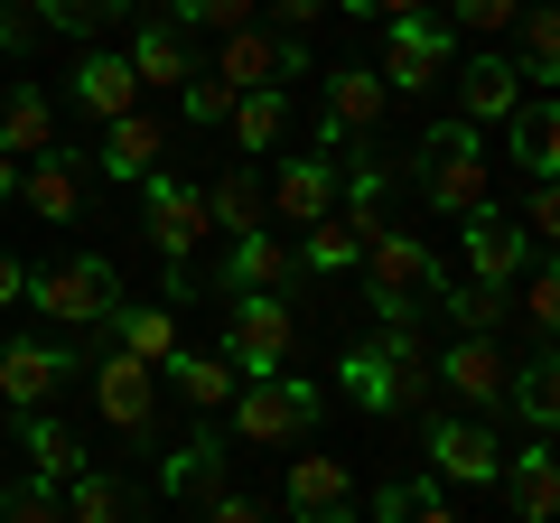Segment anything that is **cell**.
Returning <instances> with one entry per match:
<instances>
[{
    "mask_svg": "<svg viewBox=\"0 0 560 523\" xmlns=\"http://www.w3.org/2000/svg\"><path fill=\"white\" fill-rule=\"evenodd\" d=\"M514 224H523V243H551V234H560V197H551V178H533V197H523Z\"/></svg>",
    "mask_w": 560,
    "mask_h": 523,
    "instance_id": "cell-45",
    "label": "cell"
},
{
    "mask_svg": "<svg viewBox=\"0 0 560 523\" xmlns=\"http://www.w3.org/2000/svg\"><path fill=\"white\" fill-rule=\"evenodd\" d=\"M440 309L458 318V337H495V327H504V290H477V281H467V290H440Z\"/></svg>",
    "mask_w": 560,
    "mask_h": 523,
    "instance_id": "cell-39",
    "label": "cell"
},
{
    "mask_svg": "<svg viewBox=\"0 0 560 523\" xmlns=\"http://www.w3.org/2000/svg\"><path fill=\"white\" fill-rule=\"evenodd\" d=\"M504 393L523 403V421H533V430H551V421H560V364H551V356L514 364V383H504Z\"/></svg>",
    "mask_w": 560,
    "mask_h": 523,
    "instance_id": "cell-35",
    "label": "cell"
},
{
    "mask_svg": "<svg viewBox=\"0 0 560 523\" xmlns=\"http://www.w3.org/2000/svg\"><path fill=\"white\" fill-rule=\"evenodd\" d=\"M160 150H168L160 121H150V113H121L113 141H103V168H113V178H150V168H160Z\"/></svg>",
    "mask_w": 560,
    "mask_h": 523,
    "instance_id": "cell-28",
    "label": "cell"
},
{
    "mask_svg": "<svg viewBox=\"0 0 560 523\" xmlns=\"http://www.w3.org/2000/svg\"><path fill=\"white\" fill-rule=\"evenodd\" d=\"M280 131H290V84H253V94H234V141L243 150H271Z\"/></svg>",
    "mask_w": 560,
    "mask_h": 523,
    "instance_id": "cell-30",
    "label": "cell"
},
{
    "mask_svg": "<svg viewBox=\"0 0 560 523\" xmlns=\"http://www.w3.org/2000/svg\"><path fill=\"white\" fill-rule=\"evenodd\" d=\"M308 523H355V504H337V514H308Z\"/></svg>",
    "mask_w": 560,
    "mask_h": 523,
    "instance_id": "cell-51",
    "label": "cell"
},
{
    "mask_svg": "<svg viewBox=\"0 0 560 523\" xmlns=\"http://www.w3.org/2000/svg\"><path fill=\"white\" fill-rule=\"evenodd\" d=\"M308 421H318V383H300V374H253V383H234V430H243L253 449L300 440Z\"/></svg>",
    "mask_w": 560,
    "mask_h": 523,
    "instance_id": "cell-6",
    "label": "cell"
},
{
    "mask_svg": "<svg viewBox=\"0 0 560 523\" xmlns=\"http://www.w3.org/2000/svg\"><path fill=\"white\" fill-rule=\"evenodd\" d=\"M20 197H28V216H47V224H75L84 178H75L66 160H28V168H20Z\"/></svg>",
    "mask_w": 560,
    "mask_h": 523,
    "instance_id": "cell-26",
    "label": "cell"
},
{
    "mask_svg": "<svg viewBox=\"0 0 560 523\" xmlns=\"http://www.w3.org/2000/svg\"><path fill=\"white\" fill-rule=\"evenodd\" d=\"M355 262H364V243H355V224H346V216L308 224V271H355Z\"/></svg>",
    "mask_w": 560,
    "mask_h": 523,
    "instance_id": "cell-38",
    "label": "cell"
},
{
    "mask_svg": "<svg viewBox=\"0 0 560 523\" xmlns=\"http://www.w3.org/2000/svg\"><path fill=\"white\" fill-rule=\"evenodd\" d=\"M448 84H458V121H467V131H495V121H514V103H523V75L504 57L448 66Z\"/></svg>",
    "mask_w": 560,
    "mask_h": 523,
    "instance_id": "cell-12",
    "label": "cell"
},
{
    "mask_svg": "<svg viewBox=\"0 0 560 523\" xmlns=\"http://www.w3.org/2000/svg\"><path fill=\"white\" fill-rule=\"evenodd\" d=\"M197 197H206V216H215L224 234H261V216H271V197H261L253 168H224V178H215V187H197Z\"/></svg>",
    "mask_w": 560,
    "mask_h": 523,
    "instance_id": "cell-24",
    "label": "cell"
},
{
    "mask_svg": "<svg viewBox=\"0 0 560 523\" xmlns=\"http://www.w3.org/2000/svg\"><path fill=\"white\" fill-rule=\"evenodd\" d=\"M383 103H393V94H383L374 66H346V75H327V121H318V141H327V150H346V131H374Z\"/></svg>",
    "mask_w": 560,
    "mask_h": 523,
    "instance_id": "cell-15",
    "label": "cell"
},
{
    "mask_svg": "<svg viewBox=\"0 0 560 523\" xmlns=\"http://www.w3.org/2000/svg\"><path fill=\"white\" fill-rule=\"evenodd\" d=\"M374 523H458V514H448V496H440L430 477H401V486H383Z\"/></svg>",
    "mask_w": 560,
    "mask_h": 523,
    "instance_id": "cell-37",
    "label": "cell"
},
{
    "mask_svg": "<svg viewBox=\"0 0 560 523\" xmlns=\"http://www.w3.org/2000/svg\"><path fill=\"white\" fill-rule=\"evenodd\" d=\"M430 374H440L448 393H458V403L495 411V403H504V383H514V364H504V346H495V337H458L440 364H430Z\"/></svg>",
    "mask_w": 560,
    "mask_h": 523,
    "instance_id": "cell-13",
    "label": "cell"
},
{
    "mask_svg": "<svg viewBox=\"0 0 560 523\" xmlns=\"http://www.w3.org/2000/svg\"><path fill=\"white\" fill-rule=\"evenodd\" d=\"M523 84H551L560 75V10L551 0H523V66H514Z\"/></svg>",
    "mask_w": 560,
    "mask_h": 523,
    "instance_id": "cell-31",
    "label": "cell"
},
{
    "mask_svg": "<svg viewBox=\"0 0 560 523\" xmlns=\"http://www.w3.org/2000/svg\"><path fill=\"white\" fill-rule=\"evenodd\" d=\"M206 523H271V504H253V496H215V504H206Z\"/></svg>",
    "mask_w": 560,
    "mask_h": 523,
    "instance_id": "cell-48",
    "label": "cell"
},
{
    "mask_svg": "<svg viewBox=\"0 0 560 523\" xmlns=\"http://www.w3.org/2000/svg\"><path fill=\"white\" fill-rule=\"evenodd\" d=\"M150 234H160L168 262H187V253H197V234H206V197L187 178H160V168H150Z\"/></svg>",
    "mask_w": 560,
    "mask_h": 523,
    "instance_id": "cell-17",
    "label": "cell"
},
{
    "mask_svg": "<svg viewBox=\"0 0 560 523\" xmlns=\"http://www.w3.org/2000/svg\"><path fill=\"white\" fill-rule=\"evenodd\" d=\"M20 290H28V271H20V262H10V253H0V309L20 300Z\"/></svg>",
    "mask_w": 560,
    "mask_h": 523,
    "instance_id": "cell-49",
    "label": "cell"
},
{
    "mask_svg": "<svg viewBox=\"0 0 560 523\" xmlns=\"http://www.w3.org/2000/svg\"><path fill=\"white\" fill-rule=\"evenodd\" d=\"M121 66H131L140 84H187V75H197V47H187L168 20H150V28H131V57H121Z\"/></svg>",
    "mask_w": 560,
    "mask_h": 523,
    "instance_id": "cell-20",
    "label": "cell"
},
{
    "mask_svg": "<svg viewBox=\"0 0 560 523\" xmlns=\"http://www.w3.org/2000/svg\"><path fill=\"white\" fill-rule=\"evenodd\" d=\"M523 262H533L523 224L504 216V206H477V216H467V281H477V290H514Z\"/></svg>",
    "mask_w": 560,
    "mask_h": 523,
    "instance_id": "cell-10",
    "label": "cell"
},
{
    "mask_svg": "<svg viewBox=\"0 0 560 523\" xmlns=\"http://www.w3.org/2000/svg\"><path fill=\"white\" fill-rule=\"evenodd\" d=\"M430 467H440L448 486H495V477H504L486 421H430Z\"/></svg>",
    "mask_w": 560,
    "mask_h": 523,
    "instance_id": "cell-14",
    "label": "cell"
},
{
    "mask_svg": "<svg viewBox=\"0 0 560 523\" xmlns=\"http://www.w3.org/2000/svg\"><path fill=\"white\" fill-rule=\"evenodd\" d=\"M0 150L10 160H57V103L38 84H10L0 94Z\"/></svg>",
    "mask_w": 560,
    "mask_h": 523,
    "instance_id": "cell-16",
    "label": "cell"
},
{
    "mask_svg": "<svg viewBox=\"0 0 560 523\" xmlns=\"http://www.w3.org/2000/svg\"><path fill=\"white\" fill-rule=\"evenodd\" d=\"M94 403L113 430H131V440H150V421H160V364L140 356H103L94 364Z\"/></svg>",
    "mask_w": 560,
    "mask_h": 523,
    "instance_id": "cell-9",
    "label": "cell"
},
{
    "mask_svg": "<svg viewBox=\"0 0 560 523\" xmlns=\"http://www.w3.org/2000/svg\"><path fill=\"white\" fill-rule=\"evenodd\" d=\"M337 504H355V496H346V467L337 458H300V467H290V514H337Z\"/></svg>",
    "mask_w": 560,
    "mask_h": 523,
    "instance_id": "cell-33",
    "label": "cell"
},
{
    "mask_svg": "<svg viewBox=\"0 0 560 523\" xmlns=\"http://www.w3.org/2000/svg\"><path fill=\"white\" fill-rule=\"evenodd\" d=\"M411 178H420V197H430V216H458L467 224L477 206H495V168H486V150H477L467 121H440V131L420 141Z\"/></svg>",
    "mask_w": 560,
    "mask_h": 523,
    "instance_id": "cell-1",
    "label": "cell"
},
{
    "mask_svg": "<svg viewBox=\"0 0 560 523\" xmlns=\"http://www.w3.org/2000/svg\"><path fill=\"white\" fill-rule=\"evenodd\" d=\"M300 38H280V28H234V38H215V57H206V75H224L234 94H253V84H290L300 75Z\"/></svg>",
    "mask_w": 560,
    "mask_h": 523,
    "instance_id": "cell-8",
    "label": "cell"
},
{
    "mask_svg": "<svg viewBox=\"0 0 560 523\" xmlns=\"http://www.w3.org/2000/svg\"><path fill=\"white\" fill-rule=\"evenodd\" d=\"M168 496L215 504V496H224V449H215V440H187L178 458H168Z\"/></svg>",
    "mask_w": 560,
    "mask_h": 523,
    "instance_id": "cell-34",
    "label": "cell"
},
{
    "mask_svg": "<svg viewBox=\"0 0 560 523\" xmlns=\"http://www.w3.org/2000/svg\"><path fill=\"white\" fill-rule=\"evenodd\" d=\"M514 20H523V0H448V28H467V38H504Z\"/></svg>",
    "mask_w": 560,
    "mask_h": 523,
    "instance_id": "cell-41",
    "label": "cell"
},
{
    "mask_svg": "<svg viewBox=\"0 0 560 523\" xmlns=\"http://www.w3.org/2000/svg\"><path fill=\"white\" fill-rule=\"evenodd\" d=\"M290 337H300V327H290L280 290H243L234 318H224V346H215V356L234 364L243 383H253V374H280V364H290Z\"/></svg>",
    "mask_w": 560,
    "mask_h": 523,
    "instance_id": "cell-5",
    "label": "cell"
},
{
    "mask_svg": "<svg viewBox=\"0 0 560 523\" xmlns=\"http://www.w3.org/2000/svg\"><path fill=\"white\" fill-rule=\"evenodd\" d=\"M224 281L234 290H290V253L271 234H234V262H224Z\"/></svg>",
    "mask_w": 560,
    "mask_h": 523,
    "instance_id": "cell-32",
    "label": "cell"
},
{
    "mask_svg": "<svg viewBox=\"0 0 560 523\" xmlns=\"http://www.w3.org/2000/svg\"><path fill=\"white\" fill-rule=\"evenodd\" d=\"M0 523H66V504H57V486H10L0 496Z\"/></svg>",
    "mask_w": 560,
    "mask_h": 523,
    "instance_id": "cell-43",
    "label": "cell"
},
{
    "mask_svg": "<svg viewBox=\"0 0 560 523\" xmlns=\"http://www.w3.org/2000/svg\"><path fill=\"white\" fill-rule=\"evenodd\" d=\"M0 411H10V403H0Z\"/></svg>",
    "mask_w": 560,
    "mask_h": 523,
    "instance_id": "cell-52",
    "label": "cell"
},
{
    "mask_svg": "<svg viewBox=\"0 0 560 523\" xmlns=\"http://www.w3.org/2000/svg\"><path fill=\"white\" fill-rule=\"evenodd\" d=\"M280 224H318V216H337V160L327 150H308V160H290L280 168Z\"/></svg>",
    "mask_w": 560,
    "mask_h": 523,
    "instance_id": "cell-18",
    "label": "cell"
},
{
    "mask_svg": "<svg viewBox=\"0 0 560 523\" xmlns=\"http://www.w3.org/2000/svg\"><path fill=\"white\" fill-rule=\"evenodd\" d=\"M20 300H38L57 327H94L121 309V281H113V262L103 253H75V262H47V271H28Z\"/></svg>",
    "mask_w": 560,
    "mask_h": 523,
    "instance_id": "cell-4",
    "label": "cell"
},
{
    "mask_svg": "<svg viewBox=\"0 0 560 523\" xmlns=\"http://www.w3.org/2000/svg\"><path fill=\"white\" fill-rule=\"evenodd\" d=\"M160 374L178 383V393H187V403H197V411H224V403H234V383H243L234 364L215 356V346H178V356H168Z\"/></svg>",
    "mask_w": 560,
    "mask_h": 523,
    "instance_id": "cell-19",
    "label": "cell"
},
{
    "mask_svg": "<svg viewBox=\"0 0 560 523\" xmlns=\"http://www.w3.org/2000/svg\"><path fill=\"white\" fill-rule=\"evenodd\" d=\"M28 467H38V486H66V477H84V440L57 421V411H28Z\"/></svg>",
    "mask_w": 560,
    "mask_h": 523,
    "instance_id": "cell-25",
    "label": "cell"
},
{
    "mask_svg": "<svg viewBox=\"0 0 560 523\" xmlns=\"http://www.w3.org/2000/svg\"><path fill=\"white\" fill-rule=\"evenodd\" d=\"M75 103H84V113H103V121H121V113H140V75L121 57H84L75 66Z\"/></svg>",
    "mask_w": 560,
    "mask_h": 523,
    "instance_id": "cell-22",
    "label": "cell"
},
{
    "mask_svg": "<svg viewBox=\"0 0 560 523\" xmlns=\"http://www.w3.org/2000/svg\"><path fill=\"white\" fill-rule=\"evenodd\" d=\"M495 486H514V523H551V504H560V467H551V449H523V458L504 467Z\"/></svg>",
    "mask_w": 560,
    "mask_h": 523,
    "instance_id": "cell-27",
    "label": "cell"
},
{
    "mask_svg": "<svg viewBox=\"0 0 560 523\" xmlns=\"http://www.w3.org/2000/svg\"><path fill=\"white\" fill-rule=\"evenodd\" d=\"M337 374H346V393H355L364 411H411L420 393H430V346H420L411 327L393 318L374 346H346V364H337Z\"/></svg>",
    "mask_w": 560,
    "mask_h": 523,
    "instance_id": "cell-2",
    "label": "cell"
},
{
    "mask_svg": "<svg viewBox=\"0 0 560 523\" xmlns=\"http://www.w3.org/2000/svg\"><path fill=\"white\" fill-rule=\"evenodd\" d=\"M66 523H140V496L103 467H84V477H66Z\"/></svg>",
    "mask_w": 560,
    "mask_h": 523,
    "instance_id": "cell-23",
    "label": "cell"
},
{
    "mask_svg": "<svg viewBox=\"0 0 560 523\" xmlns=\"http://www.w3.org/2000/svg\"><path fill=\"white\" fill-rule=\"evenodd\" d=\"M28 10H38L47 28H75V38H84V28H113L131 0H28Z\"/></svg>",
    "mask_w": 560,
    "mask_h": 523,
    "instance_id": "cell-40",
    "label": "cell"
},
{
    "mask_svg": "<svg viewBox=\"0 0 560 523\" xmlns=\"http://www.w3.org/2000/svg\"><path fill=\"white\" fill-rule=\"evenodd\" d=\"M364 290H374V309H383V318H411L420 300L440 309V290H448V281H440V253H430L420 234L383 224V234L364 243Z\"/></svg>",
    "mask_w": 560,
    "mask_h": 523,
    "instance_id": "cell-3",
    "label": "cell"
},
{
    "mask_svg": "<svg viewBox=\"0 0 560 523\" xmlns=\"http://www.w3.org/2000/svg\"><path fill=\"white\" fill-rule=\"evenodd\" d=\"M523 318H533L541 337L560 327V281H551V262H541V271H523Z\"/></svg>",
    "mask_w": 560,
    "mask_h": 523,
    "instance_id": "cell-44",
    "label": "cell"
},
{
    "mask_svg": "<svg viewBox=\"0 0 560 523\" xmlns=\"http://www.w3.org/2000/svg\"><path fill=\"white\" fill-rule=\"evenodd\" d=\"M113 327H121V356H140V364H168V356H178V318H168V300L113 309Z\"/></svg>",
    "mask_w": 560,
    "mask_h": 523,
    "instance_id": "cell-29",
    "label": "cell"
},
{
    "mask_svg": "<svg viewBox=\"0 0 560 523\" xmlns=\"http://www.w3.org/2000/svg\"><path fill=\"white\" fill-rule=\"evenodd\" d=\"M0 197H20V160L10 150H0Z\"/></svg>",
    "mask_w": 560,
    "mask_h": 523,
    "instance_id": "cell-50",
    "label": "cell"
},
{
    "mask_svg": "<svg viewBox=\"0 0 560 523\" xmlns=\"http://www.w3.org/2000/svg\"><path fill=\"white\" fill-rule=\"evenodd\" d=\"M66 374H84V364L66 356V346H38V337L0 346V403H10V411H47Z\"/></svg>",
    "mask_w": 560,
    "mask_h": 523,
    "instance_id": "cell-11",
    "label": "cell"
},
{
    "mask_svg": "<svg viewBox=\"0 0 560 523\" xmlns=\"http://www.w3.org/2000/svg\"><path fill=\"white\" fill-rule=\"evenodd\" d=\"M271 10H280V38H300V28H318L337 0H271Z\"/></svg>",
    "mask_w": 560,
    "mask_h": 523,
    "instance_id": "cell-47",
    "label": "cell"
},
{
    "mask_svg": "<svg viewBox=\"0 0 560 523\" xmlns=\"http://www.w3.org/2000/svg\"><path fill=\"white\" fill-rule=\"evenodd\" d=\"M168 28L178 38H234V28H253V0H168Z\"/></svg>",
    "mask_w": 560,
    "mask_h": 523,
    "instance_id": "cell-36",
    "label": "cell"
},
{
    "mask_svg": "<svg viewBox=\"0 0 560 523\" xmlns=\"http://www.w3.org/2000/svg\"><path fill=\"white\" fill-rule=\"evenodd\" d=\"M448 38H458V28L448 20H393L383 28V94H430V84L448 75Z\"/></svg>",
    "mask_w": 560,
    "mask_h": 523,
    "instance_id": "cell-7",
    "label": "cell"
},
{
    "mask_svg": "<svg viewBox=\"0 0 560 523\" xmlns=\"http://www.w3.org/2000/svg\"><path fill=\"white\" fill-rule=\"evenodd\" d=\"M337 10H355V20H430V0H337Z\"/></svg>",
    "mask_w": 560,
    "mask_h": 523,
    "instance_id": "cell-46",
    "label": "cell"
},
{
    "mask_svg": "<svg viewBox=\"0 0 560 523\" xmlns=\"http://www.w3.org/2000/svg\"><path fill=\"white\" fill-rule=\"evenodd\" d=\"M504 141H514V160L533 168V178H551V168H560V113H551V94H523L514 121H504Z\"/></svg>",
    "mask_w": 560,
    "mask_h": 523,
    "instance_id": "cell-21",
    "label": "cell"
},
{
    "mask_svg": "<svg viewBox=\"0 0 560 523\" xmlns=\"http://www.w3.org/2000/svg\"><path fill=\"white\" fill-rule=\"evenodd\" d=\"M178 94H187V121H197V131H206V121H234V84H224V75H206V66L178 84Z\"/></svg>",
    "mask_w": 560,
    "mask_h": 523,
    "instance_id": "cell-42",
    "label": "cell"
}]
</instances>
